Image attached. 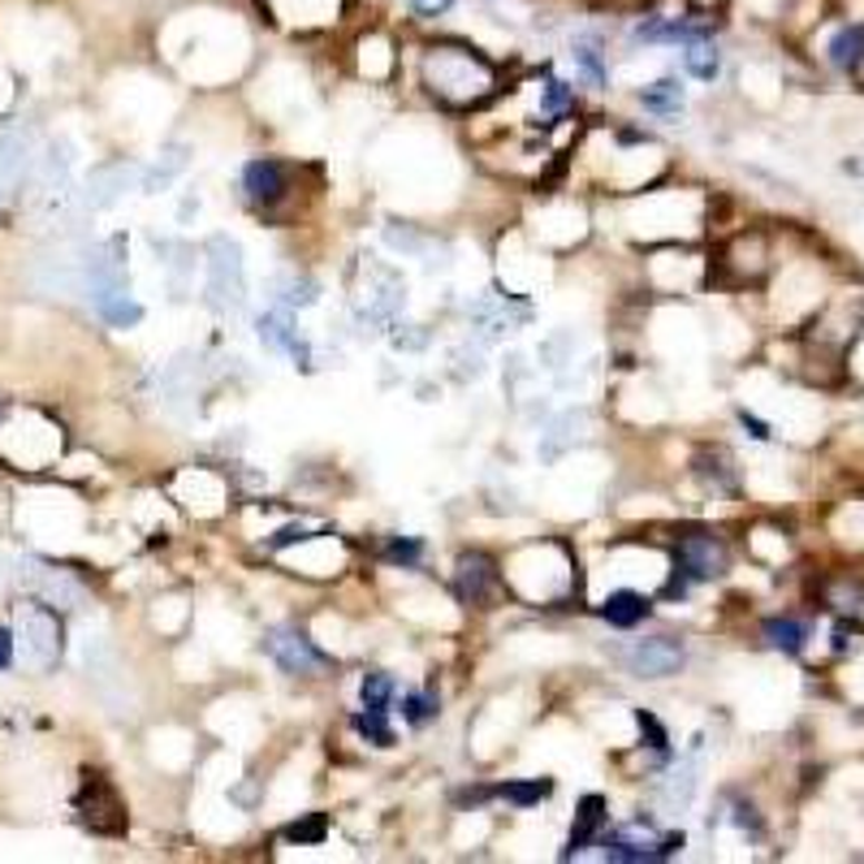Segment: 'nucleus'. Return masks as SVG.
<instances>
[{
    "label": "nucleus",
    "mask_w": 864,
    "mask_h": 864,
    "mask_svg": "<svg viewBox=\"0 0 864 864\" xmlns=\"http://www.w3.org/2000/svg\"><path fill=\"white\" fill-rule=\"evenodd\" d=\"M765 640L774 648H783V652H799L804 640H808V627L795 622V618H769L765 622Z\"/></svg>",
    "instance_id": "nucleus-13"
},
{
    "label": "nucleus",
    "mask_w": 864,
    "mask_h": 864,
    "mask_svg": "<svg viewBox=\"0 0 864 864\" xmlns=\"http://www.w3.org/2000/svg\"><path fill=\"white\" fill-rule=\"evenodd\" d=\"M498 583V571H493V562L484 558V553H468L463 562H459V597L463 601H484L489 597V588Z\"/></svg>",
    "instance_id": "nucleus-6"
},
{
    "label": "nucleus",
    "mask_w": 864,
    "mask_h": 864,
    "mask_svg": "<svg viewBox=\"0 0 864 864\" xmlns=\"http://www.w3.org/2000/svg\"><path fill=\"white\" fill-rule=\"evenodd\" d=\"M553 792V783L549 778H532V783H505L502 795L510 799V804H519V808H532V804H540L544 795Z\"/></svg>",
    "instance_id": "nucleus-15"
},
{
    "label": "nucleus",
    "mask_w": 864,
    "mask_h": 864,
    "mask_svg": "<svg viewBox=\"0 0 864 864\" xmlns=\"http://www.w3.org/2000/svg\"><path fill=\"white\" fill-rule=\"evenodd\" d=\"M213 294L216 298H225V286L234 289V298H238V289H243V259H238V247L234 243H225V238H216L213 243Z\"/></svg>",
    "instance_id": "nucleus-9"
},
{
    "label": "nucleus",
    "mask_w": 864,
    "mask_h": 864,
    "mask_svg": "<svg viewBox=\"0 0 864 864\" xmlns=\"http://www.w3.org/2000/svg\"><path fill=\"white\" fill-rule=\"evenodd\" d=\"M601 613H606L610 627H636V622H645L648 618V601L640 592H610L606 606H601Z\"/></svg>",
    "instance_id": "nucleus-11"
},
{
    "label": "nucleus",
    "mask_w": 864,
    "mask_h": 864,
    "mask_svg": "<svg viewBox=\"0 0 864 864\" xmlns=\"http://www.w3.org/2000/svg\"><path fill=\"white\" fill-rule=\"evenodd\" d=\"M454 4H459V0H406V9H411L415 18H445Z\"/></svg>",
    "instance_id": "nucleus-20"
},
{
    "label": "nucleus",
    "mask_w": 864,
    "mask_h": 864,
    "mask_svg": "<svg viewBox=\"0 0 864 864\" xmlns=\"http://www.w3.org/2000/svg\"><path fill=\"white\" fill-rule=\"evenodd\" d=\"M0 420H4V406H0Z\"/></svg>",
    "instance_id": "nucleus-25"
},
{
    "label": "nucleus",
    "mask_w": 864,
    "mask_h": 864,
    "mask_svg": "<svg viewBox=\"0 0 864 864\" xmlns=\"http://www.w3.org/2000/svg\"><path fill=\"white\" fill-rule=\"evenodd\" d=\"M259 337H264L268 346H286V351H298V342H294V333H289L286 316H264V321H259Z\"/></svg>",
    "instance_id": "nucleus-17"
},
{
    "label": "nucleus",
    "mask_w": 864,
    "mask_h": 864,
    "mask_svg": "<svg viewBox=\"0 0 864 864\" xmlns=\"http://www.w3.org/2000/svg\"><path fill=\"white\" fill-rule=\"evenodd\" d=\"M355 726H360L367 739H376L381 748H390V744H394V730H390V721H385V714H376V709H363L360 718H355Z\"/></svg>",
    "instance_id": "nucleus-18"
},
{
    "label": "nucleus",
    "mask_w": 864,
    "mask_h": 864,
    "mask_svg": "<svg viewBox=\"0 0 864 864\" xmlns=\"http://www.w3.org/2000/svg\"><path fill=\"white\" fill-rule=\"evenodd\" d=\"M243 190L252 195L255 204H273V199H282V190H286V169H282L277 160H252V165L243 169Z\"/></svg>",
    "instance_id": "nucleus-5"
},
{
    "label": "nucleus",
    "mask_w": 864,
    "mask_h": 864,
    "mask_svg": "<svg viewBox=\"0 0 864 864\" xmlns=\"http://www.w3.org/2000/svg\"><path fill=\"white\" fill-rule=\"evenodd\" d=\"M864 61V27H843L829 39V66L838 70H856Z\"/></svg>",
    "instance_id": "nucleus-12"
},
{
    "label": "nucleus",
    "mask_w": 864,
    "mask_h": 864,
    "mask_svg": "<svg viewBox=\"0 0 864 864\" xmlns=\"http://www.w3.org/2000/svg\"><path fill=\"white\" fill-rule=\"evenodd\" d=\"M576 105V96H571V87L562 82V78H544V112H567V108Z\"/></svg>",
    "instance_id": "nucleus-19"
},
{
    "label": "nucleus",
    "mask_w": 864,
    "mask_h": 864,
    "mask_svg": "<svg viewBox=\"0 0 864 864\" xmlns=\"http://www.w3.org/2000/svg\"><path fill=\"white\" fill-rule=\"evenodd\" d=\"M627 666H631V675H640V679H666V675H679V666H684V645H679V640H670V636L640 640L636 648H627Z\"/></svg>",
    "instance_id": "nucleus-3"
},
{
    "label": "nucleus",
    "mask_w": 864,
    "mask_h": 864,
    "mask_svg": "<svg viewBox=\"0 0 864 864\" xmlns=\"http://www.w3.org/2000/svg\"><path fill=\"white\" fill-rule=\"evenodd\" d=\"M420 553V544L415 540H406V544H394V558H415Z\"/></svg>",
    "instance_id": "nucleus-24"
},
{
    "label": "nucleus",
    "mask_w": 864,
    "mask_h": 864,
    "mask_svg": "<svg viewBox=\"0 0 864 864\" xmlns=\"http://www.w3.org/2000/svg\"><path fill=\"white\" fill-rule=\"evenodd\" d=\"M679 57H684L687 78H696V82H714L721 70V52H718V43H714V36H700V39H691V43H684Z\"/></svg>",
    "instance_id": "nucleus-8"
},
{
    "label": "nucleus",
    "mask_w": 864,
    "mask_h": 864,
    "mask_svg": "<svg viewBox=\"0 0 864 864\" xmlns=\"http://www.w3.org/2000/svg\"><path fill=\"white\" fill-rule=\"evenodd\" d=\"M726 567V549L714 537H687L679 544V567H675V583H670V597L684 592L687 579H714Z\"/></svg>",
    "instance_id": "nucleus-2"
},
{
    "label": "nucleus",
    "mask_w": 864,
    "mask_h": 864,
    "mask_svg": "<svg viewBox=\"0 0 864 864\" xmlns=\"http://www.w3.org/2000/svg\"><path fill=\"white\" fill-rule=\"evenodd\" d=\"M402 718L411 726H424V721L436 718V696L432 691H406L402 696Z\"/></svg>",
    "instance_id": "nucleus-16"
},
{
    "label": "nucleus",
    "mask_w": 864,
    "mask_h": 864,
    "mask_svg": "<svg viewBox=\"0 0 864 864\" xmlns=\"http://www.w3.org/2000/svg\"><path fill=\"white\" fill-rule=\"evenodd\" d=\"M640 105L648 112H657V117H675L679 108H684V82L679 78H657V82H648L645 91H640Z\"/></svg>",
    "instance_id": "nucleus-10"
},
{
    "label": "nucleus",
    "mask_w": 864,
    "mask_h": 864,
    "mask_svg": "<svg viewBox=\"0 0 864 864\" xmlns=\"http://www.w3.org/2000/svg\"><path fill=\"white\" fill-rule=\"evenodd\" d=\"M571 66L576 73L592 87V91H606L610 87V52H606V36L583 27L571 36Z\"/></svg>",
    "instance_id": "nucleus-4"
},
{
    "label": "nucleus",
    "mask_w": 864,
    "mask_h": 864,
    "mask_svg": "<svg viewBox=\"0 0 864 864\" xmlns=\"http://www.w3.org/2000/svg\"><path fill=\"white\" fill-rule=\"evenodd\" d=\"M264 648H268V657L286 670V675H321L324 666V652L303 631H294V627H273L268 636H264Z\"/></svg>",
    "instance_id": "nucleus-1"
},
{
    "label": "nucleus",
    "mask_w": 864,
    "mask_h": 864,
    "mask_svg": "<svg viewBox=\"0 0 864 864\" xmlns=\"http://www.w3.org/2000/svg\"><path fill=\"white\" fill-rule=\"evenodd\" d=\"M394 679L390 675H363L360 696H363V709H376V714H390V700H394Z\"/></svg>",
    "instance_id": "nucleus-14"
},
{
    "label": "nucleus",
    "mask_w": 864,
    "mask_h": 864,
    "mask_svg": "<svg viewBox=\"0 0 864 864\" xmlns=\"http://www.w3.org/2000/svg\"><path fill=\"white\" fill-rule=\"evenodd\" d=\"M606 799L601 795H583V804H579L576 813V826H571V856L583 852V847H592L597 838H601V829H606Z\"/></svg>",
    "instance_id": "nucleus-7"
},
{
    "label": "nucleus",
    "mask_w": 864,
    "mask_h": 864,
    "mask_svg": "<svg viewBox=\"0 0 864 864\" xmlns=\"http://www.w3.org/2000/svg\"><path fill=\"white\" fill-rule=\"evenodd\" d=\"M739 420H744V429L753 432L756 441H765V436H769V424H760V420H756V415H748V411H744V415H739Z\"/></svg>",
    "instance_id": "nucleus-23"
},
{
    "label": "nucleus",
    "mask_w": 864,
    "mask_h": 864,
    "mask_svg": "<svg viewBox=\"0 0 864 864\" xmlns=\"http://www.w3.org/2000/svg\"><path fill=\"white\" fill-rule=\"evenodd\" d=\"M9 666H13V631L0 627V670H9Z\"/></svg>",
    "instance_id": "nucleus-21"
},
{
    "label": "nucleus",
    "mask_w": 864,
    "mask_h": 864,
    "mask_svg": "<svg viewBox=\"0 0 864 864\" xmlns=\"http://www.w3.org/2000/svg\"><path fill=\"white\" fill-rule=\"evenodd\" d=\"M321 834H324V822H312V826H289V838H298V843H303V838H321Z\"/></svg>",
    "instance_id": "nucleus-22"
}]
</instances>
